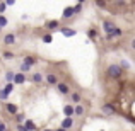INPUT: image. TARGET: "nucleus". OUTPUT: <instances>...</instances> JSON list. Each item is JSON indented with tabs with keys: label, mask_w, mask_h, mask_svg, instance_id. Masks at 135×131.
<instances>
[{
	"label": "nucleus",
	"mask_w": 135,
	"mask_h": 131,
	"mask_svg": "<svg viewBox=\"0 0 135 131\" xmlns=\"http://www.w3.org/2000/svg\"><path fill=\"white\" fill-rule=\"evenodd\" d=\"M5 80L9 83H12V80H14V72H7L5 73Z\"/></svg>",
	"instance_id": "4be33fe9"
},
{
	"label": "nucleus",
	"mask_w": 135,
	"mask_h": 131,
	"mask_svg": "<svg viewBox=\"0 0 135 131\" xmlns=\"http://www.w3.org/2000/svg\"><path fill=\"white\" fill-rule=\"evenodd\" d=\"M5 107H7V111H9L10 114H17V111H19V109H17V106H16V104H12V102H7Z\"/></svg>",
	"instance_id": "6e6552de"
},
{
	"label": "nucleus",
	"mask_w": 135,
	"mask_h": 131,
	"mask_svg": "<svg viewBox=\"0 0 135 131\" xmlns=\"http://www.w3.org/2000/svg\"><path fill=\"white\" fill-rule=\"evenodd\" d=\"M0 123H2V121H0Z\"/></svg>",
	"instance_id": "c9c22d12"
},
{
	"label": "nucleus",
	"mask_w": 135,
	"mask_h": 131,
	"mask_svg": "<svg viewBox=\"0 0 135 131\" xmlns=\"http://www.w3.org/2000/svg\"><path fill=\"white\" fill-rule=\"evenodd\" d=\"M103 29H104L106 36H108V34H111L113 31L116 29V26H115V22H113V20H104V22H103Z\"/></svg>",
	"instance_id": "f03ea898"
},
{
	"label": "nucleus",
	"mask_w": 135,
	"mask_h": 131,
	"mask_svg": "<svg viewBox=\"0 0 135 131\" xmlns=\"http://www.w3.org/2000/svg\"><path fill=\"white\" fill-rule=\"evenodd\" d=\"M3 43H5L7 46H9V44H14V43H16V36H14V34H5Z\"/></svg>",
	"instance_id": "1a4fd4ad"
},
{
	"label": "nucleus",
	"mask_w": 135,
	"mask_h": 131,
	"mask_svg": "<svg viewBox=\"0 0 135 131\" xmlns=\"http://www.w3.org/2000/svg\"><path fill=\"white\" fill-rule=\"evenodd\" d=\"M122 63H123V68H130V65H128L127 61H122ZM123 68H122V70H123Z\"/></svg>",
	"instance_id": "2f4dec72"
},
{
	"label": "nucleus",
	"mask_w": 135,
	"mask_h": 131,
	"mask_svg": "<svg viewBox=\"0 0 135 131\" xmlns=\"http://www.w3.org/2000/svg\"><path fill=\"white\" fill-rule=\"evenodd\" d=\"M24 128H26V131H34L36 129V126H34V123L31 121V119H26V124H22Z\"/></svg>",
	"instance_id": "4468645a"
},
{
	"label": "nucleus",
	"mask_w": 135,
	"mask_h": 131,
	"mask_svg": "<svg viewBox=\"0 0 135 131\" xmlns=\"http://www.w3.org/2000/svg\"><path fill=\"white\" fill-rule=\"evenodd\" d=\"M55 131H65V129H62V128H58V129H55Z\"/></svg>",
	"instance_id": "473e14b6"
},
{
	"label": "nucleus",
	"mask_w": 135,
	"mask_h": 131,
	"mask_svg": "<svg viewBox=\"0 0 135 131\" xmlns=\"http://www.w3.org/2000/svg\"><path fill=\"white\" fill-rule=\"evenodd\" d=\"M14 83H24L26 82V75H24V73H14V80H12Z\"/></svg>",
	"instance_id": "7ed1b4c3"
},
{
	"label": "nucleus",
	"mask_w": 135,
	"mask_h": 131,
	"mask_svg": "<svg viewBox=\"0 0 135 131\" xmlns=\"http://www.w3.org/2000/svg\"><path fill=\"white\" fill-rule=\"evenodd\" d=\"M72 15H74V7H67V9L63 10V17L69 19V17H72Z\"/></svg>",
	"instance_id": "dca6fc26"
},
{
	"label": "nucleus",
	"mask_w": 135,
	"mask_h": 131,
	"mask_svg": "<svg viewBox=\"0 0 135 131\" xmlns=\"http://www.w3.org/2000/svg\"><path fill=\"white\" fill-rule=\"evenodd\" d=\"M80 10H82V2H79L75 7H74V14H79Z\"/></svg>",
	"instance_id": "b1692460"
},
{
	"label": "nucleus",
	"mask_w": 135,
	"mask_h": 131,
	"mask_svg": "<svg viewBox=\"0 0 135 131\" xmlns=\"http://www.w3.org/2000/svg\"><path fill=\"white\" fill-rule=\"evenodd\" d=\"M72 124H74V119L72 118H65V119H63V121H62V129H69V128H72Z\"/></svg>",
	"instance_id": "39448f33"
},
{
	"label": "nucleus",
	"mask_w": 135,
	"mask_h": 131,
	"mask_svg": "<svg viewBox=\"0 0 135 131\" xmlns=\"http://www.w3.org/2000/svg\"><path fill=\"white\" fill-rule=\"evenodd\" d=\"M51 41H53V36H51V34H45V36H43V43L45 44H50Z\"/></svg>",
	"instance_id": "aec40b11"
},
{
	"label": "nucleus",
	"mask_w": 135,
	"mask_h": 131,
	"mask_svg": "<svg viewBox=\"0 0 135 131\" xmlns=\"http://www.w3.org/2000/svg\"><path fill=\"white\" fill-rule=\"evenodd\" d=\"M46 27L51 29V31H55V29H58V27H60V24H58V20H50V22H46Z\"/></svg>",
	"instance_id": "ddd939ff"
},
{
	"label": "nucleus",
	"mask_w": 135,
	"mask_h": 131,
	"mask_svg": "<svg viewBox=\"0 0 135 131\" xmlns=\"http://www.w3.org/2000/svg\"><path fill=\"white\" fill-rule=\"evenodd\" d=\"M5 9H7L5 2H0V12H5Z\"/></svg>",
	"instance_id": "c85d7f7f"
},
{
	"label": "nucleus",
	"mask_w": 135,
	"mask_h": 131,
	"mask_svg": "<svg viewBox=\"0 0 135 131\" xmlns=\"http://www.w3.org/2000/svg\"><path fill=\"white\" fill-rule=\"evenodd\" d=\"M63 112H65L67 118H72V116H74V107H72L70 104H67L65 107H63Z\"/></svg>",
	"instance_id": "f8f14e48"
},
{
	"label": "nucleus",
	"mask_w": 135,
	"mask_h": 131,
	"mask_svg": "<svg viewBox=\"0 0 135 131\" xmlns=\"http://www.w3.org/2000/svg\"><path fill=\"white\" fill-rule=\"evenodd\" d=\"M3 58H5V60H10V58H14V55H12V53H9V51H5V53H3Z\"/></svg>",
	"instance_id": "a878e982"
},
{
	"label": "nucleus",
	"mask_w": 135,
	"mask_h": 131,
	"mask_svg": "<svg viewBox=\"0 0 135 131\" xmlns=\"http://www.w3.org/2000/svg\"><path fill=\"white\" fill-rule=\"evenodd\" d=\"M7 97H9V95H7V94H5L3 90H0V99H2V101H5Z\"/></svg>",
	"instance_id": "c756f323"
},
{
	"label": "nucleus",
	"mask_w": 135,
	"mask_h": 131,
	"mask_svg": "<svg viewBox=\"0 0 135 131\" xmlns=\"http://www.w3.org/2000/svg\"><path fill=\"white\" fill-rule=\"evenodd\" d=\"M43 131H53V129H43Z\"/></svg>",
	"instance_id": "72a5a7b5"
},
{
	"label": "nucleus",
	"mask_w": 135,
	"mask_h": 131,
	"mask_svg": "<svg viewBox=\"0 0 135 131\" xmlns=\"http://www.w3.org/2000/svg\"><path fill=\"white\" fill-rule=\"evenodd\" d=\"M103 112L108 114V116H111V114H115V107H113L111 104H104L103 106Z\"/></svg>",
	"instance_id": "0eeeda50"
},
{
	"label": "nucleus",
	"mask_w": 135,
	"mask_h": 131,
	"mask_svg": "<svg viewBox=\"0 0 135 131\" xmlns=\"http://www.w3.org/2000/svg\"><path fill=\"white\" fill-rule=\"evenodd\" d=\"M26 72H29V66L22 63V65H21V73H26Z\"/></svg>",
	"instance_id": "393cba45"
},
{
	"label": "nucleus",
	"mask_w": 135,
	"mask_h": 131,
	"mask_svg": "<svg viewBox=\"0 0 135 131\" xmlns=\"http://www.w3.org/2000/svg\"><path fill=\"white\" fill-rule=\"evenodd\" d=\"M74 114L75 116H82L84 114V107L82 106H75V107H74Z\"/></svg>",
	"instance_id": "a211bd4d"
},
{
	"label": "nucleus",
	"mask_w": 135,
	"mask_h": 131,
	"mask_svg": "<svg viewBox=\"0 0 135 131\" xmlns=\"http://www.w3.org/2000/svg\"><path fill=\"white\" fill-rule=\"evenodd\" d=\"M16 121H17V123L21 124V123L24 121V116H22V114H17V116H16Z\"/></svg>",
	"instance_id": "bb28decb"
},
{
	"label": "nucleus",
	"mask_w": 135,
	"mask_h": 131,
	"mask_svg": "<svg viewBox=\"0 0 135 131\" xmlns=\"http://www.w3.org/2000/svg\"><path fill=\"white\" fill-rule=\"evenodd\" d=\"M72 101H74V102H79V101H80V95H79V94H72Z\"/></svg>",
	"instance_id": "cd10ccee"
},
{
	"label": "nucleus",
	"mask_w": 135,
	"mask_h": 131,
	"mask_svg": "<svg viewBox=\"0 0 135 131\" xmlns=\"http://www.w3.org/2000/svg\"><path fill=\"white\" fill-rule=\"evenodd\" d=\"M56 88H58L60 94H69V92H70L69 85H65V83H56Z\"/></svg>",
	"instance_id": "9d476101"
},
{
	"label": "nucleus",
	"mask_w": 135,
	"mask_h": 131,
	"mask_svg": "<svg viewBox=\"0 0 135 131\" xmlns=\"http://www.w3.org/2000/svg\"><path fill=\"white\" fill-rule=\"evenodd\" d=\"M106 73H108V77H111V78H122V75H123V70H122V66L120 65H109L108 66V70H106Z\"/></svg>",
	"instance_id": "f257e3e1"
},
{
	"label": "nucleus",
	"mask_w": 135,
	"mask_h": 131,
	"mask_svg": "<svg viewBox=\"0 0 135 131\" xmlns=\"http://www.w3.org/2000/svg\"><path fill=\"white\" fill-rule=\"evenodd\" d=\"M0 31H2V29H0Z\"/></svg>",
	"instance_id": "f704fd0d"
},
{
	"label": "nucleus",
	"mask_w": 135,
	"mask_h": 131,
	"mask_svg": "<svg viewBox=\"0 0 135 131\" xmlns=\"http://www.w3.org/2000/svg\"><path fill=\"white\" fill-rule=\"evenodd\" d=\"M22 63H24V65H27V66H29V68H31V66H33L34 63H36V58H34V56H26Z\"/></svg>",
	"instance_id": "9b49d317"
},
{
	"label": "nucleus",
	"mask_w": 135,
	"mask_h": 131,
	"mask_svg": "<svg viewBox=\"0 0 135 131\" xmlns=\"http://www.w3.org/2000/svg\"><path fill=\"white\" fill-rule=\"evenodd\" d=\"M2 90H3V92H5V94H7V95H9V94H10V92H12V90H14V83H7V85H5V88H2Z\"/></svg>",
	"instance_id": "6ab92c4d"
},
{
	"label": "nucleus",
	"mask_w": 135,
	"mask_h": 131,
	"mask_svg": "<svg viewBox=\"0 0 135 131\" xmlns=\"http://www.w3.org/2000/svg\"><path fill=\"white\" fill-rule=\"evenodd\" d=\"M31 78H33L34 83H41V82H43V75H41V73H33Z\"/></svg>",
	"instance_id": "f3484780"
},
{
	"label": "nucleus",
	"mask_w": 135,
	"mask_h": 131,
	"mask_svg": "<svg viewBox=\"0 0 135 131\" xmlns=\"http://www.w3.org/2000/svg\"><path fill=\"white\" fill-rule=\"evenodd\" d=\"M122 34H123V31H122V29H118V27H116V29L113 31L111 34H108V36H106V38H108V39H111V38H118V36H122Z\"/></svg>",
	"instance_id": "2eb2a0df"
},
{
	"label": "nucleus",
	"mask_w": 135,
	"mask_h": 131,
	"mask_svg": "<svg viewBox=\"0 0 135 131\" xmlns=\"http://www.w3.org/2000/svg\"><path fill=\"white\" fill-rule=\"evenodd\" d=\"M87 36H89V39H96V36H98V31H96V29H89Z\"/></svg>",
	"instance_id": "412c9836"
},
{
	"label": "nucleus",
	"mask_w": 135,
	"mask_h": 131,
	"mask_svg": "<svg viewBox=\"0 0 135 131\" xmlns=\"http://www.w3.org/2000/svg\"><path fill=\"white\" fill-rule=\"evenodd\" d=\"M62 34H63V36H67V38H72V36H75V34H77V31L75 29H70V27H62Z\"/></svg>",
	"instance_id": "20e7f679"
},
{
	"label": "nucleus",
	"mask_w": 135,
	"mask_h": 131,
	"mask_svg": "<svg viewBox=\"0 0 135 131\" xmlns=\"http://www.w3.org/2000/svg\"><path fill=\"white\" fill-rule=\"evenodd\" d=\"M7 24H9V20H7L3 15H0V29H2V27H5Z\"/></svg>",
	"instance_id": "5701e85b"
},
{
	"label": "nucleus",
	"mask_w": 135,
	"mask_h": 131,
	"mask_svg": "<svg viewBox=\"0 0 135 131\" xmlns=\"http://www.w3.org/2000/svg\"><path fill=\"white\" fill-rule=\"evenodd\" d=\"M17 129H19V131H26V128H24L22 124H17Z\"/></svg>",
	"instance_id": "7c9ffc66"
},
{
	"label": "nucleus",
	"mask_w": 135,
	"mask_h": 131,
	"mask_svg": "<svg viewBox=\"0 0 135 131\" xmlns=\"http://www.w3.org/2000/svg\"><path fill=\"white\" fill-rule=\"evenodd\" d=\"M46 82H48L50 85H56V83H58V78H56L55 73H48V75H46Z\"/></svg>",
	"instance_id": "423d86ee"
}]
</instances>
